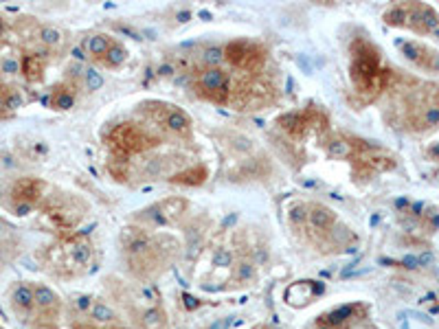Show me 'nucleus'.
Segmentation results:
<instances>
[{
	"label": "nucleus",
	"mask_w": 439,
	"mask_h": 329,
	"mask_svg": "<svg viewBox=\"0 0 439 329\" xmlns=\"http://www.w3.org/2000/svg\"><path fill=\"white\" fill-rule=\"evenodd\" d=\"M350 77L360 93H378L385 86L387 70L380 68V53L365 40H356L352 44Z\"/></svg>",
	"instance_id": "f257e3e1"
},
{
	"label": "nucleus",
	"mask_w": 439,
	"mask_h": 329,
	"mask_svg": "<svg viewBox=\"0 0 439 329\" xmlns=\"http://www.w3.org/2000/svg\"><path fill=\"white\" fill-rule=\"evenodd\" d=\"M108 145L114 154L119 156H130V154H141L145 149L154 147L156 139H152L145 130L132 123H121L108 134Z\"/></svg>",
	"instance_id": "f03ea898"
},
{
	"label": "nucleus",
	"mask_w": 439,
	"mask_h": 329,
	"mask_svg": "<svg viewBox=\"0 0 439 329\" xmlns=\"http://www.w3.org/2000/svg\"><path fill=\"white\" fill-rule=\"evenodd\" d=\"M222 55L233 68H239L244 72L260 70L266 62L264 47L262 44H257V42H251V40H235L231 44H226V49L222 51Z\"/></svg>",
	"instance_id": "7ed1b4c3"
},
{
	"label": "nucleus",
	"mask_w": 439,
	"mask_h": 329,
	"mask_svg": "<svg viewBox=\"0 0 439 329\" xmlns=\"http://www.w3.org/2000/svg\"><path fill=\"white\" fill-rule=\"evenodd\" d=\"M195 91L200 97L214 101V103H226L231 95L229 88V75L222 68H204L198 79H195Z\"/></svg>",
	"instance_id": "20e7f679"
},
{
	"label": "nucleus",
	"mask_w": 439,
	"mask_h": 329,
	"mask_svg": "<svg viewBox=\"0 0 439 329\" xmlns=\"http://www.w3.org/2000/svg\"><path fill=\"white\" fill-rule=\"evenodd\" d=\"M279 125L288 134H292V137H304V134L310 128H325L327 125V118L319 110H301V112H295V114L281 116L279 118Z\"/></svg>",
	"instance_id": "39448f33"
},
{
	"label": "nucleus",
	"mask_w": 439,
	"mask_h": 329,
	"mask_svg": "<svg viewBox=\"0 0 439 329\" xmlns=\"http://www.w3.org/2000/svg\"><path fill=\"white\" fill-rule=\"evenodd\" d=\"M44 191H47V185L42 181H36V178H22V181L13 185L11 200L20 208H31L44 198Z\"/></svg>",
	"instance_id": "423d86ee"
},
{
	"label": "nucleus",
	"mask_w": 439,
	"mask_h": 329,
	"mask_svg": "<svg viewBox=\"0 0 439 329\" xmlns=\"http://www.w3.org/2000/svg\"><path fill=\"white\" fill-rule=\"evenodd\" d=\"M36 296H34V286H18L11 292V307L18 314L20 321H29L34 314Z\"/></svg>",
	"instance_id": "0eeeda50"
},
{
	"label": "nucleus",
	"mask_w": 439,
	"mask_h": 329,
	"mask_svg": "<svg viewBox=\"0 0 439 329\" xmlns=\"http://www.w3.org/2000/svg\"><path fill=\"white\" fill-rule=\"evenodd\" d=\"M44 68H47V59L40 53H29L20 59V72L24 75L27 82H40Z\"/></svg>",
	"instance_id": "6e6552de"
},
{
	"label": "nucleus",
	"mask_w": 439,
	"mask_h": 329,
	"mask_svg": "<svg viewBox=\"0 0 439 329\" xmlns=\"http://www.w3.org/2000/svg\"><path fill=\"white\" fill-rule=\"evenodd\" d=\"M20 106H22V95L18 93V88L0 82V118L16 112Z\"/></svg>",
	"instance_id": "1a4fd4ad"
},
{
	"label": "nucleus",
	"mask_w": 439,
	"mask_h": 329,
	"mask_svg": "<svg viewBox=\"0 0 439 329\" xmlns=\"http://www.w3.org/2000/svg\"><path fill=\"white\" fill-rule=\"evenodd\" d=\"M402 51L408 59H413L415 64L424 66V68H439V57L437 53H431L426 49H422L419 44H411V42H406L402 44Z\"/></svg>",
	"instance_id": "9d476101"
},
{
	"label": "nucleus",
	"mask_w": 439,
	"mask_h": 329,
	"mask_svg": "<svg viewBox=\"0 0 439 329\" xmlns=\"http://www.w3.org/2000/svg\"><path fill=\"white\" fill-rule=\"evenodd\" d=\"M73 99H75V91L70 86H59L55 88V91L51 93L49 97V103L55 108V110H64V108H70L73 106Z\"/></svg>",
	"instance_id": "9b49d317"
},
{
	"label": "nucleus",
	"mask_w": 439,
	"mask_h": 329,
	"mask_svg": "<svg viewBox=\"0 0 439 329\" xmlns=\"http://www.w3.org/2000/svg\"><path fill=\"white\" fill-rule=\"evenodd\" d=\"M189 116L183 114L180 110H170L168 116H165V125H168V130L176 132V134H187L189 132Z\"/></svg>",
	"instance_id": "f8f14e48"
},
{
	"label": "nucleus",
	"mask_w": 439,
	"mask_h": 329,
	"mask_svg": "<svg viewBox=\"0 0 439 329\" xmlns=\"http://www.w3.org/2000/svg\"><path fill=\"white\" fill-rule=\"evenodd\" d=\"M207 181V169L204 167H195V169H189V171H183L172 178V183H178V185H200Z\"/></svg>",
	"instance_id": "ddd939ff"
},
{
	"label": "nucleus",
	"mask_w": 439,
	"mask_h": 329,
	"mask_svg": "<svg viewBox=\"0 0 439 329\" xmlns=\"http://www.w3.org/2000/svg\"><path fill=\"white\" fill-rule=\"evenodd\" d=\"M114 42H110L105 36H95V38H90L88 40V51L93 53L95 57H105V53L110 51V47H112Z\"/></svg>",
	"instance_id": "4468645a"
},
{
	"label": "nucleus",
	"mask_w": 439,
	"mask_h": 329,
	"mask_svg": "<svg viewBox=\"0 0 439 329\" xmlns=\"http://www.w3.org/2000/svg\"><path fill=\"white\" fill-rule=\"evenodd\" d=\"M126 59V49L121 47V44H112L110 47V51L105 53V57H103V62L108 64V66H117V64H121Z\"/></svg>",
	"instance_id": "2eb2a0df"
},
{
	"label": "nucleus",
	"mask_w": 439,
	"mask_h": 329,
	"mask_svg": "<svg viewBox=\"0 0 439 329\" xmlns=\"http://www.w3.org/2000/svg\"><path fill=\"white\" fill-rule=\"evenodd\" d=\"M59 40V36H57V31H53V29H44L42 31V42L44 44H55Z\"/></svg>",
	"instance_id": "dca6fc26"
},
{
	"label": "nucleus",
	"mask_w": 439,
	"mask_h": 329,
	"mask_svg": "<svg viewBox=\"0 0 439 329\" xmlns=\"http://www.w3.org/2000/svg\"><path fill=\"white\" fill-rule=\"evenodd\" d=\"M88 79H90V86H93V88H97V86L101 84V77H97V72H95V70H90V72H88Z\"/></svg>",
	"instance_id": "f3484780"
},
{
	"label": "nucleus",
	"mask_w": 439,
	"mask_h": 329,
	"mask_svg": "<svg viewBox=\"0 0 439 329\" xmlns=\"http://www.w3.org/2000/svg\"><path fill=\"white\" fill-rule=\"evenodd\" d=\"M431 156L439 158V145H437V147H431Z\"/></svg>",
	"instance_id": "a211bd4d"
}]
</instances>
